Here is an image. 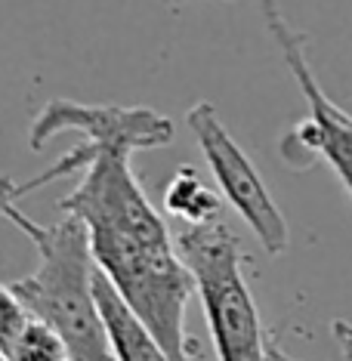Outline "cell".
I'll return each mask as SVG.
<instances>
[{"label":"cell","mask_w":352,"mask_h":361,"mask_svg":"<svg viewBox=\"0 0 352 361\" xmlns=\"http://www.w3.org/2000/svg\"><path fill=\"white\" fill-rule=\"evenodd\" d=\"M90 161H93V149L80 142L35 179L13 183L10 176H0V216L10 219L37 250V266L25 278L10 281L22 302L59 334L71 361H118L102 306L96 300L99 266L90 250L87 226L75 216H65L56 226H44L19 210L22 195L78 173Z\"/></svg>","instance_id":"obj_2"},{"label":"cell","mask_w":352,"mask_h":361,"mask_svg":"<svg viewBox=\"0 0 352 361\" xmlns=\"http://www.w3.org/2000/svg\"><path fill=\"white\" fill-rule=\"evenodd\" d=\"M331 334H334V343H337V349H340V358L352 361V322H346V318H334Z\"/></svg>","instance_id":"obj_9"},{"label":"cell","mask_w":352,"mask_h":361,"mask_svg":"<svg viewBox=\"0 0 352 361\" xmlns=\"http://www.w3.org/2000/svg\"><path fill=\"white\" fill-rule=\"evenodd\" d=\"M130 158L127 152H93L59 210L87 226L99 272L158 346L174 361H195V343L186 331L195 278Z\"/></svg>","instance_id":"obj_1"},{"label":"cell","mask_w":352,"mask_h":361,"mask_svg":"<svg viewBox=\"0 0 352 361\" xmlns=\"http://www.w3.org/2000/svg\"><path fill=\"white\" fill-rule=\"evenodd\" d=\"M229 4H232V0H229Z\"/></svg>","instance_id":"obj_12"},{"label":"cell","mask_w":352,"mask_h":361,"mask_svg":"<svg viewBox=\"0 0 352 361\" xmlns=\"http://www.w3.org/2000/svg\"><path fill=\"white\" fill-rule=\"evenodd\" d=\"M269 361H300V358L288 355V352H284L281 346H278V343H272V340H269Z\"/></svg>","instance_id":"obj_10"},{"label":"cell","mask_w":352,"mask_h":361,"mask_svg":"<svg viewBox=\"0 0 352 361\" xmlns=\"http://www.w3.org/2000/svg\"><path fill=\"white\" fill-rule=\"evenodd\" d=\"M59 133H80L93 152H152L174 142V121L145 105H87L75 99H47L28 127V149L44 145Z\"/></svg>","instance_id":"obj_6"},{"label":"cell","mask_w":352,"mask_h":361,"mask_svg":"<svg viewBox=\"0 0 352 361\" xmlns=\"http://www.w3.org/2000/svg\"><path fill=\"white\" fill-rule=\"evenodd\" d=\"M186 124L198 139V149L214 173L223 198L232 204L235 213L248 223V228L257 235L260 247L269 257H281L291 247V228L281 207L275 204L269 185L263 183L260 170L253 167L248 152L241 149L219 121V111L214 102L201 99L186 111Z\"/></svg>","instance_id":"obj_5"},{"label":"cell","mask_w":352,"mask_h":361,"mask_svg":"<svg viewBox=\"0 0 352 361\" xmlns=\"http://www.w3.org/2000/svg\"><path fill=\"white\" fill-rule=\"evenodd\" d=\"M0 361H4V355H0Z\"/></svg>","instance_id":"obj_11"},{"label":"cell","mask_w":352,"mask_h":361,"mask_svg":"<svg viewBox=\"0 0 352 361\" xmlns=\"http://www.w3.org/2000/svg\"><path fill=\"white\" fill-rule=\"evenodd\" d=\"M176 247L195 278L217 361H269V334L244 275L241 241L232 226L219 216L186 226L176 235Z\"/></svg>","instance_id":"obj_3"},{"label":"cell","mask_w":352,"mask_h":361,"mask_svg":"<svg viewBox=\"0 0 352 361\" xmlns=\"http://www.w3.org/2000/svg\"><path fill=\"white\" fill-rule=\"evenodd\" d=\"M4 361H71V358L65 343L59 340V334L35 315L22 327V334L4 349Z\"/></svg>","instance_id":"obj_8"},{"label":"cell","mask_w":352,"mask_h":361,"mask_svg":"<svg viewBox=\"0 0 352 361\" xmlns=\"http://www.w3.org/2000/svg\"><path fill=\"white\" fill-rule=\"evenodd\" d=\"M164 207L174 219L186 226H201V223H210V219L219 216V198L210 192L207 185L201 183L198 170L183 164L170 183L164 185Z\"/></svg>","instance_id":"obj_7"},{"label":"cell","mask_w":352,"mask_h":361,"mask_svg":"<svg viewBox=\"0 0 352 361\" xmlns=\"http://www.w3.org/2000/svg\"><path fill=\"white\" fill-rule=\"evenodd\" d=\"M260 13H263L269 35L281 50V59L288 65L291 78L297 80L303 99L309 105V118L284 133L281 158L297 164V167L322 158L334 170V176L340 179L343 192L352 201V114L343 111L334 99H327L312 65H309L306 35H300L288 22L281 4L278 0H260Z\"/></svg>","instance_id":"obj_4"}]
</instances>
